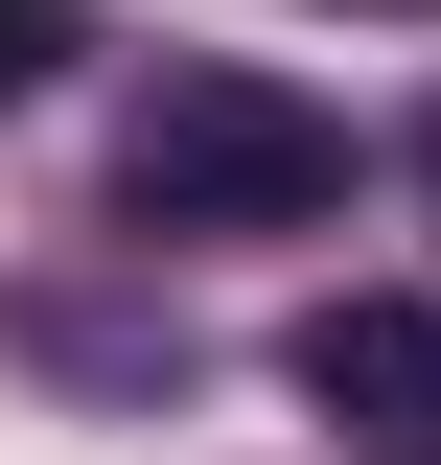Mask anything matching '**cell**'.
I'll return each mask as SVG.
<instances>
[{
    "label": "cell",
    "instance_id": "277c9868",
    "mask_svg": "<svg viewBox=\"0 0 441 465\" xmlns=\"http://www.w3.org/2000/svg\"><path fill=\"white\" fill-rule=\"evenodd\" d=\"M418 186H441V116H418Z\"/></svg>",
    "mask_w": 441,
    "mask_h": 465
},
{
    "label": "cell",
    "instance_id": "3957f363",
    "mask_svg": "<svg viewBox=\"0 0 441 465\" xmlns=\"http://www.w3.org/2000/svg\"><path fill=\"white\" fill-rule=\"evenodd\" d=\"M70 47H93V24H70V0H0V116L47 94V70H70Z\"/></svg>",
    "mask_w": 441,
    "mask_h": 465
},
{
    "label": "cell",
    "instance_id": "7a4b0ae2",
    "mask_svg": "<svg viewBox=\"0 0 441 465\" xmlns=\"http://www.w3.org/2000/svg\"><path fill=\"white\" fill-rule=\"evenodd\" d=\"M279 372L348 419V465H441V302H302Z\"/></svg>",
    "mask_w": 441,
    "mask_h": 465
},
{
    "label": "cell",
    "instance_id": "6da1fadb",
    "mask_svg": "<svg viewBox=\"0 0 441 465\" xmlns=\"http://www.w3.org/2000/svg\"><path fill=\"white\" fill-rule=\"evenodd\" d=\"M116 210L140 232H302V210H348V116L279 94V70H163L116 116Z\"/></svg>",
    "mask_w": 441,
    "mask_h": 465
}]
</instances>
